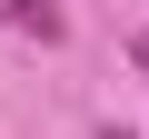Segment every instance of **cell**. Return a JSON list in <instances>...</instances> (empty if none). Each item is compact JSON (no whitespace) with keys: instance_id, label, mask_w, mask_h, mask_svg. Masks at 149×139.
<instances>
[{"instance_id":"obj_1","label":"cell","mask_w":149,"mask_h":139,"mask_svg":"<svg viewBox=\"0 0 149 139\" xmlns=\"http://www.w3.org/2000/svg\"><path fill=\"white\" fill-rule=\"evenodd\" d=\"M100 139H129V129H100Z\"/></svg>"}]
</instances>
